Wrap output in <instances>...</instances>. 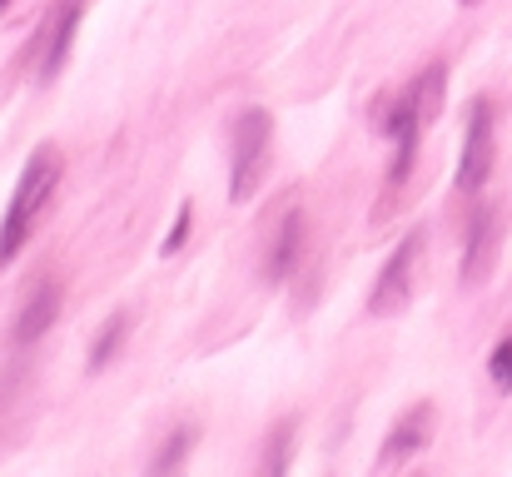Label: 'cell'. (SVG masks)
I'll return each mask as SVG.
<instances>
[{"label":"cell","instance_id":"cell-1","mask_svg":"<svg viewBox=\"0 0 512 477\" xmlns=\"http://www.w3.org/2000/svg\"><path fill=\"white\" fill-rule=\"evenodd\" d=\"M60 179H65V155L55 145H40L5 204V219H0V269L15 264V254L30 244V234L40 229V219L50 214V204L60 194Z\"/></svg>","mask_w":512,"mask_h":477},{"label":"cell","instance_id":"cell-2","mask_svg":"<svg viewBox=\"0 0 512 477\" xmlns=\"http://www.w3.org/2000/svg\"><path fill=\"white\" fill-rule=\"evenodd\" d=\"M269 150H274V115L269 110H244L229 135V199L249 204L269 174Z\"/></svg>","mask_w":512,"mask_h":477},{"label":"cell","instance_id":"cell-3","mask_svg":"<svg viewBox=\"0 0 512 477\" xmlns=\"http://www.w3.org/2000/svg\"><path fill=\"white\" fill-rule=\"evenodd\" d=\"M418 264H423V234H408L388 264L378 269V284L368 294V318H393L413 304V289H418Z\"/></svg>","mask_w":512,"mask_h":477},{"label":"cell","instance_id":"cell-4","mask_svg":"<svg viewBox=\"0 0 512 477\" xmlns=\"http://www.w3.org/2000/svg\"><path fill=\"white\" fill-rule=\"evenodd\" d=\"M80 0H55L50 10H45V20H40V30H35V80L40 85H50L60 70H65V60H70V45H75V30H80Z\"/></svg>","mask_w":512,"mask_h":477},{"label":"cell","instance_id":"cell-5","mask_svg":"<svg viewBox=\"0 0 512 477\" xmlns=\"http://www.w3.org/2000/svg\"><path fill=\"white\" fill-rule=\"evenodd\" d=\"M493 100H473L468 105V135H463V159H458V194H478L493 174V155H498V140H493Z\"/></svg>","mask_w":512,"mask_h":477},{"label":"cell","instance_id":"cell-6","mask_svg":"<svg viewBox=\"0 0 512 477\" xmlns=\"http://www.w3.org/2000/svg\"><path fill=\"white\" fill-rule=\"evenodd\" d=\"M60 299H65L60 279H40V284L25 294V304H20V314H15V333H10L15 348H30L35 338H45V328L60 314Z\"/></svg>","mask_w":512,"mask_h":477},{"label":"cell","instance_id":"cell-7","mask_svg":"<svg viewBox=\"0 0 512 477\" xmlns=\"http://www.w3.org/2000/svg\"><path fill=\"white\" fill-rule=\"evenodd\" d=\"M498 209H478L473 214V229H468V249H463V284H483L498 264Z\"/></svg>","mask_w":512,"mask_h":477},{"label":"cell","instance_id":"cell-8","mask_svg":"<svg viewBox=\"0 0 512 477\" xmlns=\"http://www.w3.org/2000/svg\"><path fill=\"white\" fill-rule=\"evenodd\" d=\"M433 438V403H413L393 428H388V438H383V453H378V463L383 468H393V463H403V458H413L423 443Z\"/></svg>","mask_w":512,"mask_h":477},{"label":"cell","instance_id":"cell-9","mask_svg":"<svg viewBox=\"0 0 512 477\" xmlns=\"http://www.w3.org/2000/svg\"><path fill=\"white\" fill-rule=\"evenodd\" d=\"M299 254H304V214L294 209L279 229H274V239H269V259H264V279H289L294 274V264H299Z\"/></svg>","mask_w":512,"mask_h":477},{"label":"cell","instance_id":"cell-10","mask_svg":"<svg viewBox=\"0 0 512 477\" xmlns=\"http://www.w3.org/2000/svg\"><path fill=\"white\" fill-rule=\"evenodd\" d=\"M125 338H130V318H125V314H115L110 323H105V333L95 338V348H90V368L100 373V368H105V363L115 358V348H120Z\"/></svg>","mask_w":512,"mask_h":477},{"label":"cell","instance_id":"cell-11","mask_svg":"<svg viewBox=\"0 0 512 477\" xmlns=\"http://www.w3.org/2000/svg\"><path fill=\"white\" fill-rule=\"evenodd\" d=\"M488 373H493V383H498L503 393H512V333L488 353Z\"/></svg>","mask_w":512,"mask_h":477},{"label":"cell","instance_id":"cell-12","mask_svg":"<svg viewBox=\"0 0 512 477\" xmlns=\"http://www.w3.org/2000/svg\"><path fill=\"white\" fill-rule=\"evenodd\" d=\"M289 438H294V423H284V428H274V448H269V458H264V473H284L289 468Z\"/></svg>","mask_w":512,"mask_h":477},{"label":"cell","instance_id":"cell-13","mask_svg":"<svg viewBox=\"0 0 512 477\" xmlns=\"http://www.w3.org/2000/svg\"><path fill=\"white\" fill-rule=\"evenodd\" d=\"M189 219H194V214H189V204H184V209L174 214V224H170V234H165V244H160L165 254H179V249H184V234H189Z\"/></svg>","mask_w":512,"mask_h":477},{"label":"cell","instance_id":"cell-14","mask_svg":"<svg viewBox=\"0 0 512 477\" xmlns=\"http://www.w3.org/2000/svg\"><path fill=\"white\" fill-rule=\"evenodd\" d=\"M458 5H473V0H458Z\"/></svg>","mask_w":512,"mask_h":477},{"label":"cell","instance_id":"cell-15","mask_svg":"<svg viewBox=\"0 0 512 477\" xmlns=\"http://www.w3.org/2000/svg\"><path fill=\"white\" fill-rule=\"evenodd\" d=\"M5 5H10V0H0V10H5Z\"/></svg>","mask_w":512,"mask_h":477}]
</instances>
